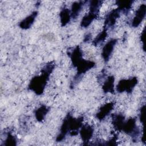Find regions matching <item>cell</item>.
Instances as JSON below:
<instances>
[{
	"label": "cell",
	"instance_id": "obj_1",
	"mask_svg": "<svg viewBox=\"0 0 146 146\" xmlns=\"http://www.w3.org/2000/svg\"><path fill=\"white\" fill-rule=\"evenodd\" d=\"M55 67V63L50 62L46 64L41 70V74L35 76L31 79L29 84V89L33 91L36 95H40L43 94L50 75Z\"/></svg>",
	"mask_w": 146,
	"mask_h": 146
},
{
	"label": "cell",
	"instance_id": "obj_2",
	"mask_svg": "<svg viewBox=\"0 0 146 146\" xmlns=\"http://www.w3.org/2000/svg\"><path fill=\"white\" fill-rule=\"evenodd\" d=\"M137 83L138 80L136 77L121 79L116 86V91L120 93L126 92L128 94H130L132 92Z\"/></svg>",
	"mask_w": 146,
	"mask_h": 146
},
{
	"label": "cell",
	"instance_id": "obj_3",
	"mask_svg": "<svg viewBox=\"0 0 146 146\" xmlns=\"http://www.w3.org/2000/svg\"><path fill=\"white\" fill-rule=\"evenodd\" d=\"M135 118H130L124 122L121 131L127 135L131 136L134 141H136L140 134L139 129L136 123Z\"/></svg>",
	"mask_w": 146,
	"mask_h": 146
},
{
	"label": "cell",
	"instance_id": "obj_4",
	"mask_svg": "<svg viewBox=\"0 0 146 146\" xmlns=\"http://www.w3.org/2000/svg\"><path fill=\"white\" fill-rule=\"evenodd\" d=\"M65 118L67 121L70 135L72 136L78 135L79 129L82 126L83 117L81 116L78 118H74L71 115V114L68 113Z\"/></svg>",
	"mask_w": 146,
	"mask_h": 146
},
{
	"label": "cell",
	"instance_id": "obj_5",
	"mask_svg": "<svg viewBox=\"0 0 146 146\" xmlns=\"http://www.w3.org/2000/svg\"><path fill=\"white\" fill-rule=\"evenodd\" d=\"M95 66V63L91 60H87L84 59H80L74 67L77 69V74L75 77L76 79L83 74H85L87 71L93 68Z\"/></svg>",
	"mask_w": 146,
	"mask_h": 146
},
{
	"label": "cell",
	"instance_id": "obj_6",
	"mask_svg": "<svg viewBox=\"0 0 146 146\" xmlns=\"http://www.w3.org/2000/svg\"><path fill=\"white\" fill-rule=\"evenodd\" d=\"M80 135L82 141H83V145H88L91 139L92 138L94 133V128L90 125H84L80 128L79 131Z\"/></svg>",
	"mask_w": 146,
	"mask_h": 146
},
{
	"label": "cell",
	"instance_id": "obj_7",
	"mask_svg": "<svg viewBox=\"0 0 146 146\" xmlns=\"http://www.w3.org/2000/svg\"><path fill=\"white\" fill-rule=\"evenodd\" d=\"M146 13V6L145 4L141 5L135 13V17L132 21V26L138 27L144 19Z\"/></svg>",
	"mask_w": 146,
	"mask_h": 146
},
{
	"label": "cell",
	"instance_id": "obj_8",
	"mask_svg": "<svg viewBox=\"0 0 146 146\" xmlns=\"http://www.w3.org/2000/svg\"><path fill=\"white\" fill-rule=\"evenodd\" d=\"M117 42L116 39H111L104 45L102 49V56L105 62L108 61L111 54L113 52L114 47Z\"/></svg>",
	"mask_w": 146,
	"mask_h": 146
},
{
	"label": "cell",
	"instance_id": "obj_9",
	"mask_svg": "<svg viewBox=\"0 0 146 146\" xmlns=\"http://www.w3.org/2000/svg\"><path fill=\"white\" fill-rule=\"evenodd\" d=\"M113 106H114V103L113 102L107 103L103 105L102 107H100V109L99 110V111L96 115V118L100 121L103 120L112 111L113 108Z\"/></svg>",
	"mask_w": 146,
	"mask_h": 146
},
{
	"label": "cell",
	"instance_id": "obj_10",
	"mask_svg": "<svg viewBox=\"0 0 146 146\" xmlns=\"http://www.w3.org/2000/svg\"><path fill=\"white\" fill-rule=\"evenodd\" d=\"M120 10L117 8L111 11L106 16L104 21V26L111 27L113 26L116 23V19L120 16Z\"/></svg>",
	"mask_w": 146,
	"mask_h": 146
},
{
	"label": "cell",
	"instance_id": "obj_11",
	"mask_svg": "<svg viewBox=\"0 0 146 146\" xmlns=\"http://www.w3.org/2000/svg\"><path fill=\"white\" fill-rule=\"evenodd\" d=\"M37 14L38 12L36 11H33L30 15L27 16L19 23V27L25 30L29 29L34 23Z\"/></svg>",
	"mask_w": 146,
	"mask_h": 146
},
{
	"label": "cell",
	"instance_id": "obj_12",
	"mask_svg": "<svg viewBox=\"0 0 146 146\" xmlns=\"http://www.w3.org/2000/svg\"><path fill=\"white\" fill-rule=\"evenodd\" d=\"M125 122L124 116L121 114H113L112 115V123L114 128L119 131H121Z\"/></svg>",
	"mask_w": 146,
	"mask_h": 146
},
{
	"label": "cell",
	"instance_id": "obj_13",
	"mask_svg": "<svg viewBox=\"0 0 146 146\" xmlns=\"http://www.w3.org/2000/svg\"><path fill=\"white\" fill-rule=\"evenodd\" d=\"M114 82L115 78L113 76H110L104 83L102 86V90L105 93L114 92Z\"/></svg>",
	"mask_w": 146,
	"mask_h": 146
},
{
	"label": "cell",
	"instance_id": "obj_14",
	"mask_svg": "<svg viewBox=\"0 0 146 146\" xmlns=\"http://www.w3.org/2000/svg\"><path fill=\"white\" fill-rule=\"evenodd\" d=\"M82 51L79 46H76L70 54V58L72 64L74 66L83 58Z\"/></svg>",
	"mask_w": 146,
	"mask_h": 146
},
{
	"label": "cell",
	"instance_id": "obj_15",
	"mask_svg": "<svg viewBox=\"0 0 146 146\" xmlns=\"http://www.w3.org/2000/svg\"><path fill=\"white\" fill-rule=\"evenodd\" d=\"M49 111V108L45 105H42L39 108L35 111V116L36 119L39 121H42Z\"/></svg>",
	"mask_w": 146,
	"mask_h": 146
},
{
	"label": "cell",
	"instance_id": "obj_16",
	"mask_svg": "<svg viewBox=\"0 0 146 146\" xmlns=\"http://www.w3.org/2000/svg\"><path fill=\"white\" fill-rule=\"evenodd\" d=\"M98 15V14L89 12L88 14H86L83 17L80 22V26L84 28L87 27L88 26L90 25V24L93 22V21L97 18Z\"/></svg>",
	"mask_w": 146,
	"mask_h": 146
},
{
	"label": "cell",
	"instance_id": "obj_17",
	"mask_svg": "<svg viewBox=\"0 0 146 146\" xmlns=\"http://www.w3.org/2000/svg\"><path fill=\"white\" fill-rule=\"evenodd\" d=\"M59 16L62 26H66L70 22V19L71 18V12L67 8H63L61 10L59 14Z\"/></svg>",
	"mask_w": 146,
	"mask_h": 146
},
{
	"label": "cell",
	"instance_id": "obj_18",
	"mask_svg": "<svg viewBox=\"0 0 146 146\" xmlns=\"http://www.w3.org/2000/svg\"><path fill=\"white\" fill-rule=\"evenodd\" d=\"M83 2H75L71 6V17L72 18H76L79 14L83 7Z\"/></svg>",
	"mask_w": 146,
	"mask_h": 146
},
{
	"label": "cell",
	"instance_id": "obj_19",
	"mask_svg": "<svg viewBox=\"0 0 146 146\" xmlns=\"http://www.w3.org/2000/svg\"><path fill=\"white\" fill-rule=\"evenodd\" d=\"M117 5L118 6L117 9L120 11H122L124 13H127L130 10L133 3L131 1H117Z\"/></svg>",
	"mask_w": 146,
	"mask_h": 146
},
{
	"label": "cell",
	"instance_id": "obj_20",
	"mask_svg": "<svg viewBox=\"0 0 146 146\" xmlns=\"http://www.w3.org/2000/svg\"><path fill=\"white\" fill-rule=\"evenodd\" d=\"M107 30L108 28L106 26H104V28L102 32H100L93 40V44L95 46H96L100 43L103 42L106 39L107 36Z\"/></svg>",
	"mask_w": 146,
	"mask_h": 146
},
{
	"label": "cell",
	"instance_id": "obj_21",
	"mask_svg": "<svg viewBox=\"0 0 146 146\" xmlns=\"http://www.w3.org/2000/svg\"><path fill=\"white\" fill-rule=\"evenodd\" d=\"M102 3V2L100 1H91L90 4V12L96 14H98Z\"/></svg>",
	"mask_w": 146,
	"mask_h": 146
},
{
	"label": "cell",
	"instance_id": "obj_22",
	"mask_svg": "<svg viewBox=\"0 0 146 146\" xmlns=\"http://www.w3.org/2000/svg\"><path fill=\"white\" fill-rule=\"evenodd\" d=\"M17 142L16 137L10 132H9L6 140L4 141L3 145L5 146H15L17 145Z\"/></svg>",
	"mask_w": 146,
	"mask_h": 146
},
{
	"label": "cell",
	"instance_id": "obj_23",
	"mask_svg": "<svg viewBox=\"0 0 146 146\" xmlns=\"http://www.w3.org/2000/svg\"><path fill=\"white\" fill-rule=\"evenodd\" d=\"M144 113H145V105H144L143 107H141L140 109V120L141 123L143 124L144 123Z\"/></svg>",
	"mask_w": 146,
	"mask_h": 146
},
{
	"label": "cell",
	"instance_id": "obj_24",
	"mask_svg": "<svg viewBox=\"0 0 146 146\" xmlns=\"http://www.w3.org/2000/svg\"><path fill=\"white\" fill-rule=\"evenodd\" d=\"M140 39H141V42H143V50L144 51H145V29H144L143 31L141 33Z\"/></svg>",
	"mask_w": 146,
	"mask_h": 146
},
{
	"label": "cell",
	"instance_id": "obj_25",
	"mask_svg": "<svg viewBox=\"0 0 146 146\" xmlns=\"http://www.w3.org/2000/svg\"><path fill=\"white\" fill-rule=\"evenodd\" d=\"M90 37H91V35H90V34H87V36H85V39H84V40L88 41V40L90 39Z\"/></svg>",
	"mask_w": 146,
	"mask_h": 146
}]
</instances>
